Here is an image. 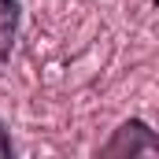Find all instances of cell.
Here are the masks:
<instances>
[{
  "mask_svg": "<svg viewBox=\"0 0 159 159\" xmlns=\"http://www.w3.org/2000/svg\"><path fill=\"white\" fill-rule=\"evenodd\" d=\"M100 156H159V137L148 129L144 119H126L100 148Z\"/></svg>",
  "mask_w": 159,
  "mask_h": 159,
  "instance_id": "6da1fadb",
  "label": "cell"
},
{
  "mask_svg": "<svg viewBox=\"0 0 159 159\" xmlns=\"http://www.w3.org/2000/svg\"><path fill=\"white\" fill-rule=\"evenodd\" d=\"M19 22H22L19 0H0V63H7V56H11V48H15Z\"/></svg>",
  "mask_w": 159,
  "mask_h": 159,
  "instance_id": "7a4b0ae2",
  "label": "cell"
},
{
  "mask_svg": "<svg viewBox=\"0 0 159 159\" xmlns=\"http://www.w3.org/2000/svg\"><path fill=\"white\" fill-rule=\"evenodd\" d=\"M11 152H15V144H11V137L4 133V126H0V159H11Z\"/></svg>",
  "mask_w": 159,
  "mask_h": 159,
  "instance_id": "3957f363",
  "label": "cell"
}]
</instances>
